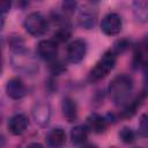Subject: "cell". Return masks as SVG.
<instances>
[{
    "mask_svg": "<svg viewBox=\"0 0 148 148\" xmlns=\"http://www.w3.org/2000/svg\"><path fill=\"white\" fill-rule=\"evenodd\" d=\"M133 90V80L126 74L114 76L109 84V95L114 105H126Z\"/></svg>",
    "mask_w": 148,
    "mask_h": 148,
    "instance_id": "obj_1",
    "label": "cell"
},
{
    "mask_svg": "<svg viewBox=\"0 0 148 148\" xmlns=\"http://www.w3.org/2000/svg\"><path fill=\"white\" fill-rule=\"evenodd\" d=\"M116 57L117 54L112 50L105 51L103 56L98 59V61L95 64V66L91 68V71L89 72V80L91 82H96L104 79L114 68Z\"/></svg>",
    "mask_w": 148,
    "mask_h": 148,
    "instance_id": "obj_2",
    "label": "cell"
},
{
    "mask_svg": "<svg viewBox=\"0 0 148 148\" xmlns=\"http://www.w3.org/2000/svg\"><path fill=\"white\" fill-rule=\"evenodd\" d=\"M12 66L17 72L23 73H34L38 69V64L36 60L29 54V52L25 50L12 52Z\"/></svg>",
    "mask_w": 148,
    "mask_h": 148,
    "instance_id": "obj_3",
    "label": "cell"
},
{
    "mask_svg": "<svg viewBox=\"0 0 148 148\" xmlns=\"http://www.w3.org/2000/svg\"><path fill=\"white\" fill-rule=\"evenodd\" d=\"M23 27H24L25 31L34 37L43 36L47 31V22H46L45 17L38 12L30 13L25 17V20L23 22Z\"/></svg>",
    "mask_w": 148,
    "mask_h": 148,
    "instance_id": "obj_4",
    "label": "cell"
},
{
    "mask_svg": "<svg viewBox=\"0 0 148 148\" xmlns=\"http://www.w3.org/2000/svg\"><path fill=\"white\" fill-rule=\"evenodd\" d=\"M87 53V43L86 40L77 38L74 39L73 42H71L67 45L66 49V57L68 59L69 62L72 64H79L81 62Z\"/></svg>",
    "mask_w": 148,
    "mask_h": 148,
    "instance_id": "obj_5",
    "label": "cell"
},
{
    "mask_svg": "<svg viewBox=\"0 0 148 148\" xmlns=\"http://www.w3.org/2000/svg\"><path fill=\"white\" fill-rule=\"evenodd\" d=\"M123 28V20L117 13L106 14L101 21V30L108 36H116Z\"/></svg>",
    "mask_w": 148,
    "mask_h": 148,
    "instance_id": "obj_6",
    "label": "cell"
},
{
    "mask_svg": "<svg viewBox=\"0 0 148 148\" xmlns=\"http://www.w3.org/2000/svg\"><path fill=\"white\" fill-rule=\"evenodd\" d=\"M37 53L42 59H44L45 61H49L51 64L54 60H57L58 44L53 39L40 40L37 45Z\"/></svg>",
    "mask_w": 148,
    "mask_h": 148,
    "instance_id": "obj_7",
    "label": "cell"
},
{
    "mask_svg": "<svg viewBox=\"0 0 148 148\" xmlns=\"http://www.w3.org/2000/svg\"><path fill=\"white\" fill-rule=\"evenodd\" d=\"M28 125H29L28 117L24 113H16L9 118L7 127H8V131L10 132V134L21 135L25 132Z\"/></svg>",
    "mask_w": 148,
    "mask_h": 148,
    "instance_id": "obj_8",
    "label": "cell"
},
{
    "mask_svg": "<svg viewBox=\"0 0 148 148\" xmlns=\"http://www.w3.org/2000/svg\"><path fill=\"white\" fill-rule=\"evenodd\" d=\"M27 88L20 77H12L6 83V94L12 99H21L24 97Z\"/></svg>",
    "mask_w": 148,
    "mask_h": 148,
    "instance_id": "obj_9",
    "label": "cell"
},
{
    "mask_svg": "<svg viewBox=\"0 0 148 148\" xmlns=\"http://www.w3.org/2000/svg\"><path fill=\"white\" fill-rule=\"evenodd\" d=\"M96 18H97L96 12L89 7H84L80 9L77 14V23L80 24V27L84 29H91L96 23Z\"/></svg>",
    "mask_w": 148,
    "mask_h": 148,
    "instance_id": "obj_10",
    "label": "cell"
},
{
    "mask_svg": "<svg viewBox=\"0 0 148 148\" xmlns=\"http://www.w3.org/2000/svg\"><path fill=\"white\" fill-rule=\"evenodd\" d=\"M62 116L68 123H73L77 119V105L75 101L71 97H65L61 102Z\"/></svg>",
    "mask_w": 148,
    "mask_h": 148,
    "instance_id": "obj_11",
    "label": "cell"
},
{
    "mask_svg": "<svg viewBox=\"0 0 148 148\" xmlns=\"http://www.w3.org/2000/svg\"><path fill=\"white\" fill-rule=\"evenodd\" d=\"M66 132L60 127L51 130L46 136L47 143L51 148H61L66 143Z\"/></svg>",
    "mask_w": 148,
    "mask_h": 148,
    "instance_id": "obj_12",
    "label": "cell"
},
{
    "mask_svg": "<svg viewBox=\"0 0 148 148\" xmlns=\"http://www.w3.org/2000/svg\"><path fill=\"white\" fill-rule=\"evenodd\" d=\"M87 128L90 130L92 133L101 134L106 128V119L97 113H91L87 118Z\"/></svg>",
    "mask_w": 148,
    "mask_h": 148,
    "instance_id": "obj_13",
    "label": "cell"
},
{
    "mask_svg": "<svg viewBox=\"0 0 148 148\" xmlns=\"http://www.w3.org/2000/svg\"><path fill=\"white\" fill-rule=\"evenodd\" d=\"M71 141L74 145H83L88 138V128L86 125H76L71 130Z\"/></svg>",
    "mask_w": 148,
    "mask_h": 148,
    "instance_id": "obj_14",
    "label": "cell"
},
{
    "mask_svg": "<svg viewBox=\"0 0 148 148\" xmlns=\"http://www.w3.org/2000/svg\"><path fill=\"white\" fill-rule=\"evenodd\" d=\"M32 114H34V118H35V120H36L37 124H39V125H46L49 123L50 116H51L50 108L46 104H38L34 109Z\"/></svg>",
    "mask_w": 148,
    "mask_h": 148,
    "instance_id": "obj_15",
    "label": "cell"
},
{
    "mask_svg": "<svg viewBox=\"0 0 148 148\" xmlns=\"http://www.w3.org/2000/svg\"><path fill=\"white\" fill-rule=\"evenodd\" d=\"M143 97H145V95L141 94L140 96L135 97L131 103H127L125 105L124 110L121 111V117H124V118H131V117H133L136 113L138 109L141 106L142 101H143Z\"/></svg>",
    "mask_w": 148,
    "mask_h": 148,
    "instance_id": "obj_16",
    "label": "cell"
},
{
    "mask_svg": "<svg viewBox=\"0 0 148 148\" xmlns=\"http://www.w3.org/2000/svg\"><path fill=\"white\" fill-rule=\"evenodd\" d=\"M133 10H134L135 17L140 22L148 21V2H146V1L133 2Z\"/></svg>",
    "mask_w": 148,
    "mask_h": 148,
    "instance_id": "obj_17",
    "label": "cell"
},
{
    "mask_svg": "<svg viewBox=\"0 0 148 148\" xmlns=\"http://www.w3.org/2000/svg\"><path fill=\"white\" fill-rule=\"evenodd\" d=\"M71 35H72V31H71L69 24L68 23L67 24H60L59 28L53 34V40L57 44L65 43L66 40H68V38L71 37Z\"/></svg>",
    "mask_w": 148,
    "mask_h": 148,
    "instance_id": "obj_18",
    "label": "cell"
},
{
    "mask_svg": "<svg viewBox=\"0 0 148 148\" xmlns=\"http://www.w3.org/2000/svg\"><path fill=\"white\" fill-rule=\"evenodd\" d=\"M118 136L119 139L124 142V143H132L135 139V134L133 132V130L128 126H124L120 128V131L118 132Z\"/></svg>",
    "mask_w": 148,
    "mask_h": 148,
    "instance_id": "obj_19",
    "label": "cell"
},
{
    "mask_svg": "<svg viewBox=\"0 0 148 148\" xmlns=\"http://www.w3.org/2000/svg\"><path fill=\"white\" fill-rule=\"evenodd\" d=\"M139 133L143 138H148V114H142L139 120Z\"/></svg>",
    "mask_w": 148,
    "mask_h": 148,
    "instance_id": "obj_20",
    "label": "cell"
},
{
    "mask_svg": "<svg viewBox=\"0 0 148 148\" xmlns=\"http://www.w3.org/2000/svg\"><path fill=\"white\" fill-rule=\"evenodd\" d=\"M128 45H130V43H128V40H127V39H120V40H118V42H116V43H114L112 51H113L116 54L121 53L123 51H125V50L128 47Z\"/></svg>",
    "mask_w": 148,
    "mask_h": 148,
    "instance_id": "obj_21",
    "label": "cell"
},
{
    "mask_svg": "<svg viewBox=\"0 0 148 148\" xmlns=\"http://www.w3.org/2000/svg\"><path fill=\"white\" fill-rule=\"evenodd\" d=\"M50 68H51V71H52L53 74H60L65 69V67L62 66V64L59 62V61H57V60H54L53 62L50 64Z\"/></svg>",
    "mask_w": 148,
    "mask_h": 148,
    "instance_id": "obj_22",
    "label": "cell"
},
{
    "mask_svg": "<svg viewBox=\"0 0 148 148\" xmlns=\"http://www.w3.org/2000/svg\"><path fill=\"white\" fill-rule=\"evenodd\" d=\"M76 8V2L75 1H65L62 2V9L65 13H73Z\"/></svg>",
    "mask_w": 148,
    "mask_h": 148,
    "instance_id": "obj_23",
    "label": "cell"
},
{
    "mask_svg": "<svg viewBox=\"0 0 148 148\" xmlns=\"http://www.w3.org/2000/svg\"><path fill=\"white\" fill-rule=\"evenodd\" d=\"M10 8V2H8V1H5V2H2L1 3V12L2 13H5L7 9H9Z\"/></svg>",
    "mask_w": 148,
    "mask_h": 148,
    "instance_id": "obj_24",
    "label": "cell"
},
{
    "mask_svg": "<svg viewBox=\"0 0 148 148\" xmlns=\"http://www.w3.org/2000/svg\"><path fill=\"white\" fill-rule=\"evenodd\" d=\"M25 148H44L40 143H38V142H31V143H29Z\"/></svg>",
    "mask_w": 148,
    "mask_h": 148,
    "instance_id": "obj_25",
    "label": "cell"
},
{
    "mask_svg": "<svg viewBox=\"0 0 148 148\" xmlns=\"http://www.w3.org/2000/svg\"><path fill=\"white\" fill-rule=\"evenodd\" d=\"M82 148H97L95 145H86V146H83Z\"/></svg>",
    "mask_w": 148,
    "mask_h": 148,
    "instance_id": "obj_26",
    "label": "cell"
},
{
    "mask_svg": "<svg viewBox=\"0 0 148 148\" xmlns=\"http://www.w3.org/2000/svg\"><path fill=\"white\" fill-rule=\"evenodd\" d=\"M110 148H114V147H110Z\"/></svg>",
    "mask_w": 148,
    "mask_h": 148,
    "instance_id": "obj_27",
    "label": "cell"
}]
</instances>
